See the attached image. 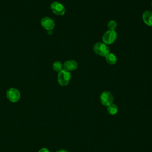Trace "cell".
Listing matches in <instances>:
<instances>
[{"instance_id": "5b68a950", "label": "cell", "mask_w": 152, "mask_h": 152, "mask_svg": "<svg viewBox=\"0 0 152 152\" xmlns=\"http://www.w3.org/2000/svg\"><path fill=\"white\" fill-rule=\"evenodd\" d=\"M6 96L7 99L11 102L15 103L18 102L21 97L20 92L18 90L15 88H9L6 93Z\"/></svg>"}, {"instance_id": "9a60e30c", "label": "cell", "mask_w": 152, "mask_h": 152, "mask_svg": "<svg viewBox=\"0 0 152 152\" xmlns=\"http://www.w3.org/2000/svg\"><path fill=\"white\" fill-rule=\"evenodd\" d=\"M56 152H68V151L66 150H64V149H60V150H57Z\"/></svg>"}, {"instance_id": "4fadbf2b", "label": "cell", "mask_w": 152, "mask_h": 152, "mask_svg": "<svg viewBox=\"0 0 152 152\" xmlns=\"http://www.w3.org/2000/svg\"><path fill=\"white\" fill-rule=\"evenodd\" d=\"M107 27L109 30H115L117 27V23L115 20H110L107 23Z\"/></svg>"}, {"instance_id": "6da1fadb", "label": "cell", "mask_w": 152, "mask_h": 152, "mask_svg": "<svg viewBox=\"0 0 152 152\" xmlns=\"http://www.w3.org/2000/svg\"><path fill=\"white\" fill-rule=\"evenodd\" d=\"M71 79V74L69 71L63 69L58 74V82L59 84L61 86H67Z\"/></svg>"}, {"instance_id": "30bf717a", "label": "cell", "mask_w": 152, "mask_h": 152, "mask_svg": "<svg viewBox=\"0 0 152 152\" xmlns=\"http://www.w3.org/2000/svg\"><path fill=\"white\" fill-rule=\"evenodd\" d=\"M104 58L106 61L110 65H115L117 62V57L113 53L109 52L104 56Z\"/></svg>"}, {"instance_id": "8fae6325", "label": "cell", "mask_w": 152, "mask_h": 152, "mask_svg": "<svg viewBox=\"0 0 152 152\" xmlns=\"http://www.w3.org/2000/svg\"><path fill=\"white\" fill-rule=\"evenodd\" d=\"M107 110L108 112V113L111 115H115L118 113V106L114 104V103H112L111 104H110L109 106H107Z\"/></svg>"}, {"instance_id": "7c38bea8", "label": "cell", "mask_w": 152, "mask_h": 152, "mask_svg": "<svg viewBox=\"0 0 152 152\" xmlns=\"http://www.w3.org/2000/svg\"><path fill=\"white\" fill-rule=\"evenodd\" d=\"M52 68L56 72H60L63 69V64L59 61H55L52 64Z\"/></svg>"}, {"instance_id": "3957f363", "label": "cell", "mask_w": 152, "mask_h": 152, "mask_svg": "<svg viewBox=\"0 0 152 152\" xmlns=\"http://www.w3.org/2000/svg\"><path fill=\"white\" fill-rule=\"evenodd\" d=\"M118 37V34L115 30H109L106 31L102 36V40L106 45H111L116 40Z\"/></svg>"}, {"instance_id": "8992f818", "label": "cell", "mask_w": 152, "mask_h": 152, "mask_svg": "<svg viewBox=\"0 0 152 152\" xmlns=\"http://www.w3.org/2000/svg\"><path fill=\"white\" fill-rule=\"evenodd\" d=\"M50 9L52 12L57 15H63L65 13V8L61 3L55 1L50 5Z\"/></svg>"}, {"instance_id": "9c48e42d", "label": "cell", "mask_w": 152, "mask_h": 152, "mask_svg": "<svg viewBox=\"0 0 152 152\" xmlns=\"http://www.w3.org/2000/svg\"><path fill=\"white\" fill-rule=\"evenodd\" d=\"M142 19L144 23L148 26L152 27V11H145L142 15Z\"/></svg>"}, {"instance_id": "2e32d148", "label": "cell", "mask_w": 152, "mask_h": 152, "mask_svg": "<svg viewBox=\"0 0 152 152\" xmlns=\"http://www.w3.org/2000/svg\"><path fill=\"white\" fill-rule=\"evenodd\" d=\"M151 7H152V2H151Z\"/></svg>"}, {"instance_id": "52a82bcc", "label": "cell", "mask_w": 152, "mask_h": 152, "mask_svg": "<svg viewBox=\"0 0 152 152\" xmlns=\"http://www.w3.org/2000/svg\"><path fill=\"white\" fill-rule=\"evenodd\" d=\"M42 26L48 31L52 30L55 27L53 20L49 17H45L41 20Z\"/></svg>"}, {"instance_id": "7a4b0ae2", "label": "cell", "mask_w": 152, "mask_h": 152, "mask_svg": "<svg viewBox=\"0 0 152 152\" xmlns=\"http://www.w3.org/2000/svg\"><path fill=\"white\" fill-rule=\"evenodd\" d=\"M93 50L96 55L103 57L110 52L109 47L103 42L96 43L93 47Z\"/></svg>"}, {"instance_id": "ba28073f", "label": "cell", "mask_w": 152, "mask_h": 152, "mask_svg": "<svg viewBox=\"0 0 152 152\" xmlns=\"http://www.w3.org/2000/svg\"><path fill=\"white\" fill-rule=\"evenodd\" d=\"M78 65L77 62L72 59L68 60L63 64L64 69L69 72L76 70L78 68Z\"/></svg>"}, {"instance_id": "277c9868", "label": "cell", "mask_w": 152, "mask_h": 152, "mask_svg": "<svg viewBox=\"0 0 152 152\" xmlns=\"http://www.w3.org/2000/svg\"><path fill=\"white\" fill-rule=\"evenodd\" d=\"M100 101L102 104L107 107L113 103V96L110 92L108 91H104L102 92L100 96Z\"/></svg>"}, {"instance_id": "5bb4252c", "label": "cell", "mask_w": 152, "mask_h": 152, "mask_svg": "<svg viewBox=\"0 0 152 152\" xmlns=\"http://www.w3.org/2000/svg\"><path fill=\"white\" fill-rule=\"evenodd\" d=\"M38 152H50L49 150L46 148H41Z\"/></svg>"}]
</instances>
